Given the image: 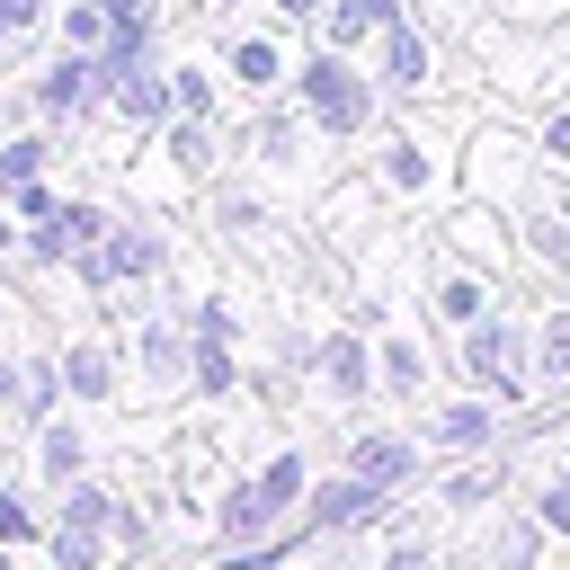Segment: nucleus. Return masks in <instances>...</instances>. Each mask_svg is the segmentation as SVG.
Here are the masks:
<instances>
[{"label":"nucleus","instance_id":"23","mask_svg":"<svg viewBox=\"0 0 570 570\" xmlns=\"http://www.w3.org/2000/svg\"><path fill=\"white\" fill-rule=\"evenodd\" d=\"M258 151H267V160H294V125L267 116V125H258Z\"/></svg>","mask_w":570,"mask_h":570},{"label":"nucleus","instance_id":"11","mask_svg":"<svg viewBox=\"0 0 570 570\" xmlns=\"http://www.w3.org/2000/svg\"><path fill=\"white\" fill-rule=\"evenodd\" d=\"M383 62H392V80H401V89H419V80H428V36L392 18V27H383Z\"/></svg>","mask_w":570,"mask_h":570},{"label":"nucleus","instance_id":"37","mask_svg":"<svg viewBox=\"0 0 570 570\" xmlns=\"http://www.w3.org/2000/svg\"><path fill=\"white\" fill-rule=\"evenodd\" d=\"M214 9H223V0H214Z\"/></svg>","mask_w":570,"mask_h":570},{"label":"nucleus","instance_id":"16","mask_svg":"<svg viewBox=\"0 0 570 570\" xmlns=\"http://www.w3.org/2000/svg\"><path fill=\"white\" fill-rule=\"evenodd\" d=\"M232 71H240L249 89H267V80H276L285 62H276V45H267V36H240V45H232Z\"/></svg>","mask_w":570,"mask_h":570},{"label":"nucleus","instance_id":"18","mask_svg":"<svg viewBox=\"0 0 570 570\" xmlns=\"http://www.w3.org/2000/svg\"><path fill=\"white\" fill-rule=\"evenodd\" d=\"M62 45H107V0H71V18H62Z\"/></svg>","mask_w":570,"mask_h":570},{"label":"nucleus","instance_id":"8","mask_svg":"<svg viewBox=\"0 0 570 570\" xmlns=\"http://www.w3.org/2000/svg\"><path fill=\"white\" fill-rule=\"evenodd\" d=\"M321 383L338 392V401H365V383H374V365H365V338H321Z\"/></svg>","mask_w":570,"mask_h":570},{"label":"nucleus","instance_id":"29","mask_svg":"<svg viewBox=\"0 0 570 570\" xmlns=\"http://www.w3.org/2000/svg\"><path fill=\"white\" fill-rule=\"evenodd\" d=\"M383 356H392V383H419V347H410V338H392Z\"/></svg>","mask_w":570,"mask_h":570},{"label":"nucleus","instance_id":"3","mask_svg":"<svg viewBox=\"0 0 570 570\" xmlns=\"http://www.w3.org/2000/svg\"><path fill=\"white\" fill-rule=\"evenodd\" d=\"M151 267H160V240L134 232V223H107V232L80 249V285H89V294H107V285H142Z\"/></svg>","mask_w":570,"mask_h":570},{"label":"nucleus","instance_id":"24","mask_svg":"<svg viewBox=\"0 0 570 570\" xmlns=\"http://www.w3.org/2000/svg\"><path fill=\"white\" fill-rule=\"evenodd\" d=\"M27 534H36V517H27V508L0 490V543H27Z\"/></svg>","mask_w":570,"mask_h":570},{"label":"nucleus","instance_id":"13","mask_svg":"<svg viewBox=\"0 0 570 570\" xmlns=\"http://www.w3.org/2000/svg\"><path fill=\"white\" fill-rule=\"evenodd\" d=\"M374 27H392V0H338V9H330V45H338V53L365 45Z\"/></svg>","mask_w":570,"mask_h":570},{"label":"nucleus","instance_id":"7","mask_svg":"<svg viewBox=\"0 0 570 570\" xmlns=\"http://www.w3.org/2000/svg\"><path fill=\"white\" fill-rule=\"evenodd\" d=\"M365 517H383V481L338 472V481H321V490H312V525H365Z\"/></svg>","mask_w":570,"mask_h":570},{"label":"nucleus","instance_id":"22","mask_svg":"<svg viewBox=\"0 0 570 570\" xmlns=\"http://www.w3.org/2000/svg\"><path fill=\"white\" fill-rule=\"evenodd\" d=\"M169 89H178V107H187V116H205V107H214V89H205V71H178Z\"/></svg>","mask_w":570,"mask_h":570},{"label":"nucleus","instance_id":"34","mask_svg":"<svg viewBox=\"0 0 570 570\" xmlns=\"http://www.w3.org/2000/svg\"><path fill=\"white\" fill-rule=\"evenodd\" d=\"M276 9H285V18H312V9H321V0H276Z\"/></svg>","mask_w":570,"mask_h":570},{"label":"nucleus","instance_id":"36","mask_svg":"<svg viewBox=\"0 0 570 570\" xmlns=\"http://www.w3.org/2000/svg\"><path fill=\"white\" fill-rule=\"evenodd\" d=\"M0 570H9V552H0Z\"/></svg>","mask_w":570,"mask_h":570},{"label":"nucleus","instance_id":"20","mask_svg":"<svg viewBox=\"0 0 570 570\" xmlns=\"http://www.w3.org/2000/svg\"><path fill=\"white\" fill-rule=\"evenodd\" d=\"M36 169H45V142H27V134H18V142H0V187H27Z\"/></svg>","mask_w":570,"mask_h":570},{"label":"nucleus","instance_id":"28","mask_svg":"<svg viewBox=\"0 0 570 570\" xmlns=\"http://www.w3.org/2000/svg\"><path fill=\"white\" fill-rule=\"evenodd\" d=\"M169 356H178V338H169V330L151 321V330H142V365H169Z\"/></svg>","mask_w":570,"mask_h":570},{"label":"nucleus","instance_id":"30","mask_svg":"<svg viewBox=\"0 0 570 570\" xmlns=\"http://www.w3.org/2000/svg\"><path fill=\"white\" fill-rule=\"evenodd\" d=\"M490 490H499V481H490V472H463V481H454V508H481V499H490Z\"/></svg>","mask_w":570,"mask_h":570},{"label":"nucleus","instance_id":"1","mask_svg":"<svg viewBox=\"0 0 570 570\" xmlns=\"http://www.w3.org/2000/svg\"><path fill=\"white\" fill-rule=\"evenodd\" d=\"M294 89H303V107H312L330 134H347V142H356V134H365V116H374V89L338 62V45H330V53H312V62L294 71Z\"/></svg>","mask_w":570,"mask_h":570},{"label":"nucleus","instance_id":"33","mask_svg":"<svg viewBox=\"0 0 570 570\" xmlns=\"http://www.w3.org/2000/svg\"><path fill=\"white\" fill-rule=\"evenodd\" d=\"M9 401H18V365L0 356V410H9Z\"/></svg>","mask_w":570,"mask_h":570},{"label":"nucleus","instance_id":"17","mask_svg":"<svg viewBox=\"0 0 570 570\" xmlns=\"http://www.w3.org/2000/svg\"><path fill=\"white\" fill-rule=\"evenodd\" d=\"M62 383H71L80 401H98V392H107V347H71V356H62Z\"/></svg>","mask_w":570,"mask_h":570},{"label":"nucleus","instance_id":"12","mask_svg":"<svg viewBox=\"0 0 570 570\" xmlns=\"http://www.w3.org/2000/svg\"><path fill=\"white\" fill-rule=\"evenodd\" d=\"M436 445H454V454H472V445H490V410L481 401H454V410H436V428H428Z\"/></svg>","mask_w":570,"mask_h":570},{"label":"nucleus","instance_id":"5","mask_svg":"<svg viewBox=\"0 0 570 570\" xmlns=\"http://www.w3.org/2000/svg\"><path fill=\"white\" fill-rule=\"evenodd\" d=\"M276 525H285V508H276L267 481H240V490H223V508H214V543H223V552H249V543L276 534Z\"/></svg>","mask_w":570,"mask_h":570},{"label":"nucleus","instance_id":"32","mask_svg":"<svg viewBox=\"0 0 570 570\" xmlns=\"http://www.w3.org/2000/svg\"><path fill=\"white\" fill-rule=\"evenodd\" d=\"M543 151H552V160H570V107H561V116L543 125Z\"/></svg>","mask_w":570,"mask_h":570},{"label":"nucleus","instance_id":"35","mask_svg":"<svg viewBox=\"0 0 570 570\" xmlns=\"http://www.w3.org/2000/svg\"><path fill=\"white\" fill-rule=\"evenodd\" d=\"M0 249H9V223H0Z\"/></svg>","mask_w":570,"mask_h":570},{"label":"nucleus","instance_id":"26","mask_svg":"<svg viewBox=\"0 0 570 570\" xmlns=\"http://www.w3.org/2000/svg\"><path fill=\"white\" fill-rule=\"evenodd\" d=\"M525 552H534V525H517V534H508L490 561H499V570H525Z\"/></svg>","mask_w":570,"mask_h":570},{"label":"nucleus","instance_id":"6","mask_svg":"<svg viewBox=\"0 0 570 570\" xmlns=\"http://www.w3.org/2000/svg\"><path fill=\"white\" fill-rule=\"evenodd\" d=\"M98 89H107L98 53H89V45H62V62H53L45 80H36V107H53V116H80V107H89Z\"/></svg>","mask_w":570,"mask_h":570},{"label":"nucleus","instance_id":"27","mask_svg":"<svg viewBox=\"0 0 570 570\" xmlns=\"http://www.w3.org/2000/svg\"><path fill=\"white\" fill-rule=\"evenodd\" d=\"M543 525H552V534H570V481H552V490H543Z\"/></svg>","mask_w":570,"mask_h":570},{"label":"nucleus","instance_id":"21","mask_svg":"<svg viewBox=\"0 0 570 570\" xmlns=\"http://www.w3.org/2000/svg\"><path fill=\"white\" fill-rule=\"evenodd\" d=\"M534 365H543L552 383H570V312H552V321H543V356H534Z\"/></svg>","mask_w":570,"mask_h":570},{"label":"nucleus","instance_id":"25","mask_svg":"<svg viewBox=\"0 0 570 570\" xmlns=\"http://www.w3.org/2000/svg\"><path fill=\"white\" fill-rule=\"evenodd\" d=\"M9 205H18V214H27V223H45V214H53V196H45V187H36V178H27V187H9Z\"/></svg>","mask_w":570,"mask_h":570},{"label":"nucleus","instance_id":"4","mask_svg":"<svg viewBox=\"0 0 570 570\" xmlns=\"http://www.w3.org/2000/svg\"><path fill=\"white\" fill-rule=\"evenodd\" d=\"M517 356H525V330L517 321H472V338H463V374L481 383V392H499V401H517L525 392V374H517Z\"/></svg>","mask_w":570,"mask_h":570},{"label":"nucleus","instance_id":"31","mask_svg":"<svg viewBox=\"0 0 570 570\" xmlns=\"http://www.w3.org/2000/svg\"><path fill=\"white\" fill-rule=\"evenodd\" d=\"M36 9H45V0H0V36H18V27H36Z\"/></svg>","mask_w":570,"mask_h":570},{"label":"nucleus","instance_id":"14","mask_svg":"<svg viewBox=\"0 0 570 570\" xmlns=\"http://www.w3.org/2000/svg\"><path fill=\"white\" fill-rule=\"evenodd\" d=\"M481 303H490V285H481L472 267H454V276L436 285V312H454V321H481Z\"/></svg>","mask_w":570,"mask_h":570},{"label":"nucleus","instance_id":"9","mask_svg":"<svg viewBox=\"0 0 570 570\" xmlns=\"http://www.w3.org/2000/svg\"><path fill=\"white\" fill-rule=\"evenodd\" d=\"M347 472H365V481H383V490H401V481L419 472V454H410L401 436H356V445H347Z\"/></svg>","mask_w":570,"mask_h":570},{"label":"nucleus","instance_id":"19","mask_svg":"<svg viewBox=\"0 0 570 570\" xmlns=\"http://www.w3.org/2000/svg\"><path fill=\"white\" fill-rule=\"evenodd\" d=\"M383 178H392V187H428V151H419L410 134H401V142L383 151Z\"/></svg>","mask_w":570,"mask_h":570},{"label":"nucleus","instance_id":"15","mask_svg":"<svg viewBox=\"0 0 570 570\" xmlns=\"http://www.w3.org/2000/svg\"><path fill=\"white\" fill-rule=\"evenodd\" d=\"M45 481H62V490L80 481V428H71V419L45 428Z\"/></svg>","mask_w":570,"mask_h":570},{"label":"nucleus","instance_id":"2","mask_svg":"<svg viewBox=\"0 0 570 570\" xmlns=\"http://www.w3.org/2000/svg\"><path fill=\"white\" fill-rule=\"evenodd\" d=\"M107 525H125V534H134V517H125L107 490L71 481V499H62V525H53V561H62V570H98V534H107Z\"/></svg>","mask_w":570,"mask_h":570},{"label":"nucleus","instance_id":"10","mask_svg":"<svg viewBox=\"0 0 570 570\" xmlns=\"http://www.w3.org/2000/svg\"><path fill=\"white\" fill-rule=\"evenodd\" d=\"M116 107H125L134 125H160V116L178 107V89H169V80H151V71H125V80H116Z\"/></svg>","mask_w":570,"mask_h":570}]
</instances>
